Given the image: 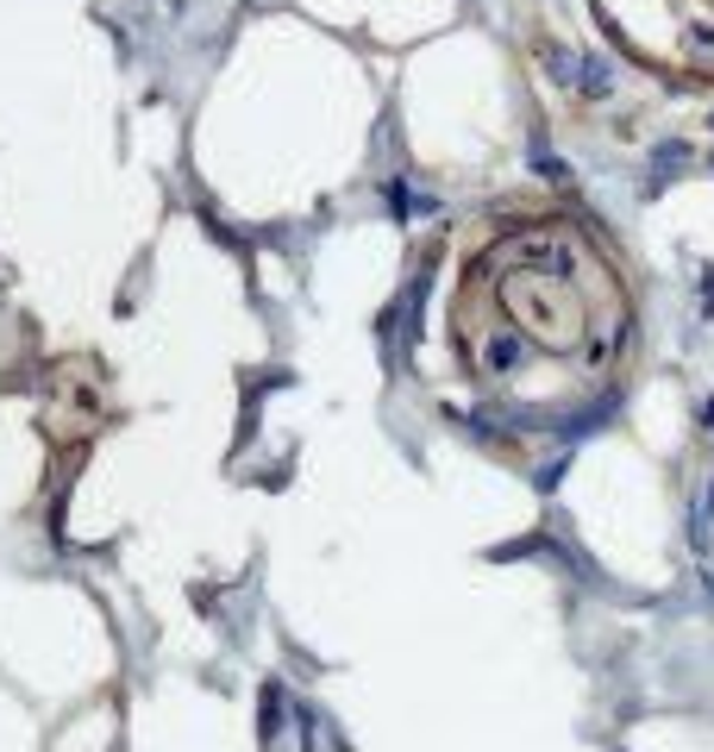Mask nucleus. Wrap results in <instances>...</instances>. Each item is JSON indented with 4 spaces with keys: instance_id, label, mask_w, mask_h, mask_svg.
I'll return each instance as SVG.
<instances>
[{
    "instance_id": "nucleus-2",
    "label": "nucleus",
    "mask_w": 714,
    "mask_h": 752,
    "mask_svg": "<svg viewBox=\"0 0 714 752\" xmlns=\"http://www.w3.org/2000/svg\"><path fill=\"white\" fill-rule=\"evenodd\" d=\"M620 57L646 76L714 95V0H583Z\"/></svg>"
},
{
    "instance_id": "nucleus-1",
    "label": "nucleus",
    "mask_w": 714,
    "mask_h": 752,
    "mask_svg": "<svg viewBox=\"0 0 714 752\" xmlns=\"http://www.w3.org/2000/svg\"><path fill=\"white\" fill-rule=\"evenodd\" d=\"M439 395L489 439L577 433L620 395L639 295L601 220L558 194H508L458 220L426 289Z\"/></svg>"
}]
</instances>
